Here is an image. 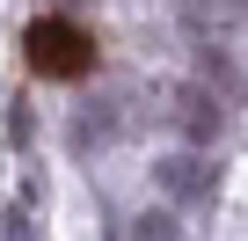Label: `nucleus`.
<instances>
[{"mask_svg": "<svg viewBox=\"0 0 248 241\" xmlns=\"http://www.w3.org/2000/svg\"><path fill=\"white\" fill-rule=\"evenodd\" d=\"M22 59H30V73H37V80H80V73L95 66V37H88V30H73V22H30Z\"/></svg>", "mask_w": 248, "mask_h": 241, "instance_id": "1", "label": "nucleus"}]
</instances>
